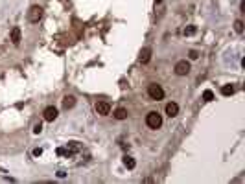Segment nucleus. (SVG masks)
I'll return each instance as SVG.
<instances>
[{
  "label": "nucleus",
  "mask_w": 245,
  "mask_h": 184,
  "mask_svg": "<svg viewBox=\"0 0 245 184\" xmlns=\"http://www.w3.org/2000/svg\"><path fill=\"white\" fill-rule=\"evenodd\" d=\"M188 57H190V59H197V57H199V53H197L196 50H190V52H188Z\"/></svg>",
  "instance_id": "obj_18"
},
{
  "label": "nucleus",
  "mask_w": 245,
  "mask_h": 184,
  "mask_svg": "<svg viewBox=\"0 0 245 184\" xmlns=\"http://www.w3.org/2000/svg\"><path fill=\"white\" fill-rule=\"evenodd\" d=\"M11 42L13 44H18L20 42V28H13L11 29Z\"/></svg>",
  "instance_id": "obj_10"
},
{
  "label": "nucleus",
  "mask_w": 245,
  "mask_h": 184,
  "mask_svg": "<svg viewBox=\"0 0 245 184\" xmlns=\"http://www.w3.org/2000/svg\"><path fill=\"white\" fill-rule=\"evenodd\" d=\"M114 118H116V120H125V118H127V109H124V107L116 109V111H114Z\"/></svg>",
  "instance_id": "obj_11"
},
{
  "label": "nucleus",
  "mask_w": 245,
  "mask_h": 184,
  "mask_svg": "<svg viewBox=\"0 0 245 184\" xmlns=\"http://www.w3.org/2000/svg\"><path fill=\"white\" fill-rule=\"evenodd\" d=\"M33 155H35V157H41V155H42V149H41V147H35V149H33Z\"/></svg>",
  "instance_id": "obj_20"
},
{
  "label": "nucleus",
  "mask_w": 245,
  "mask_h": 184,
  "mask_svg": "<svg viewBox=\"0 0 245 184\" xmlns=\"http://www.w3.org/2000/svg\"><path fill=\"white\" fill-rule=\"evenodd\" d=\"M65 175H66V173H65V171H63V170H59V171H57V177H59V179H63V177H65Z\"/></svg>",
  "instance_id": "obj_21"
},
{
  "label": "nucleus",
  "mask_w": 245,
  "mask_h": 184,
  "mask_svg": "<svg viewBox=\"0 0 245 184\" xmlns=\"http://www.w3.org/2000/svg\"><path fill=\"white\" fill-rule=\"evenodd\" d=\"M146 123H148V127L149 129H159L160 125H162V116L159 114V112H149L148 116H146Z\"/></svg>",
  "instance_id": "obj_1"
},
{
  "label": "nucleus",
  "mask_w": 245,
  "mask_h": 184,
  "mask_svg": "<svg viewBox=\"0 0 245 184\" xmlns=\"http://www.w3.org/2000/svg\"><path fill=\"white\" fill-rule=\"evenodd\" d=\"M96 112L101 114V116H105V114L111 112V105H109L107 101H98V103H96Z\"/></svg>",
  "instance_id": "obj_5"
},
{
  "label": "nucleus",
  "mask_w": 245,
  "mask_h": 184,
  "mask_svg": "<svg viewBox=\"0 0 245 184\" xmlns=\"http://www.w3.org/2000/svg\"><path fill=\"white\" fill-rule=\"evenodd\" d=\"M42 116H44L46 122H53V120L57 118V109H55V107H46L44 112H42Z\"/></svg>",
  "instance_id": "obj_6"
},
{
  "label": "nucleus",
  "mask_w": 245,
  "mask_h": 184,
  "mask_svg": "<svg viewBox=\"0 0 245 184\" xmlns=\"http://www.w3.org/2000/svg\"><path fill=\"white\" fill-rule=\"evenodd\" d=\"M196 33H197V28H196V26H186V28H184V35H186V37H192V35H196Z\"/></svg>",
  "instance_id": "obj_14"
},
{
  "label": "nucleus",
  "mask_w": 245,
  "mask_h": 184,
  "mask_svg": "<svg viewBox=\"0 0 245 184\" xmlns=\"http://www.w3.org/2000/svg\"><path fill=\"white\" fill-rule=\"evenodd\" d=\"M148 94H149V98L151 100H162L164 98V88L160 87V85H157V83H151L149 87H148Z\"/></svg>",
  "instance_id": "obj_2"
},
{
  "label": "nucleus",
  "mask_w": 245,
  "mask_h": 184,
  "mask_svg": "<svg viewBox=\"0 0 245 184\" xmlns=\"http://www.w3.org/2000/svg\"><path fill=\"white\" fill-rule=\"evenodd\" d=\"M188 72H190V63H188L186 59L177 61V65H175V74H177V76H186Z\"/></svg>",
  "instance_id": "obj_4"
},
{
  "label": "nucleus",
  "mask_w": 245,
  "mask_h": 184,
  "mask_svg": "<svg viewBox=\"0 0 245 184\" xmlns=\"http://www.w3.org/2000/svg\"><path fill=\"white\" fill-rule=\"evenodd\" d=\"M221 94H223V96H232V94H234V87H232V85H225V87L221 88Z\"/></svg>",
  "instance_id": "obj_13"
},
{
  "label": "nucleus",
  "mask_w": 245,
  "mask_h": 184,
  "mask_svg": "<svg viewBox=\"0 0 245 184\" xmlns=\"http://www.w3.org/2000/svg\"><path fill=\"white\" fill-rule=\"evenodd\" d=\"M124 166L127 168V170H135V166H136V162H135V159L133 157H124Z\"/></svg>",
  "instance_id": "obj_12"
},
{
  "label": "nucleus",
  "mask_w": 245,
  "mask_h": 184,
  "mask_svg": "<svg viewBox=\"0 0 245 184\" xmlns=\"http://www.w3.org/2000/svg\"><path fill=\"white\" fill-rule=\"evenodd\" d=\"M42 17V7L41 6H31L30 11H28V20L30 22H39Z\"/></svg>",
  "instance_id": "obj_3"
},
{
  "label": "nucleus",
  "mask_w": 245,
  "mask_h": 184,
  "mask_svg": "<svg viewBox=\"0 0 245 184\" xmlns=\"http://www.w3.org/2000/svg\"><path fill=\"white\" fill-rule=\"evenodd\" d=\"M76 151H79V144H77V142H70V144H68L66 153L70 155V153H76Z\"/></svg>",
  "instance_id": "obj_15"
},
{
  "label": "nucleus",
  "mask_w": 245,
  "mask_h": 184,
  "mask_svg": "<svg viewBox=\"0 0 245 184\" xmlns=\"http://www.w3.org/2000/svg\"><path fill=\"white\" fill-rule=\"evenodd\" d=\"M203 100H205V101H212V100H214V92H212V90H205V92H203Z\"/></svg>",
  "instance_id": "obj_16"
},
{
  "label": "nucleus",
  "mask_w": 245,
  "mask_h": 184,
  "mask_svg": "<svg viewBox=\"0 0 245 184\" xmlns=\"http://www.w3.org/2000/svg\"><path fill=\"white\" fill-rule=\"evenodd\" d=\"M157 2H160V0H157Z\"/></svg>",
  "instance_id": "obj_22"
},
{
  "label": "nucleus",
  "mask_w": 245,
  "mask_h": 184,
  "mask_svg": "<svg viewBox=\"0 0 245 184\" xmlns=\"http://www.w3.org/2000/svg\"><path fill=\"white\" fill-rule=\"evenodd\" d=\"M149 59H151V48H142L138 61H140L142 65H146V63H149Z\"/></svg>",
  "instance_id": "obj_8"
},
{
  "label": "nucleus",
  "mask_w": 245,
  "mask_h": 184,
  "mask_svg": "<svg viewBox=\"0 0 245 184\" xmlns=\"http://www.w3.org/2000/svg\"><path fill=\"white\" fill-rule=\"evenodd\" d=\"M41 131H42V125H41V123H37V125L33 127V133H35V135H39Z\"/></svg>",
  "instance_id": "obj_19"
},
{
  "label": "nucleus",
  "mask_w": 245,
  "mask_h": 184,
  "mask_svg": "<svg viewBox=\"0 0 245 184\" xmlns=\"http://www.w3.org/2000/svg\"><path fill=\"white\" fill-rule=\"evenodd\" d=\"M74 105H76V98L74 96H65L63 98V107L65 109H72Z\"/></svg>",
  "instance_id": "obj_9"
},
{
  "label": "nucleus",
  "mask_w": 245,
  "mask_h": 184,
  "mask_svg": "<svg viewBox=\"0 0 245 184\" xmlns=\"http://www.w3.org/2000/svg\"><path fill=\"white\" fill-rule=\"evenodd\" d=\"M234 29H236V33H243V22L242 20H236L234 22Z\"/></svg>",
  "instance_id": "obj_17"
},
{
  "label": "nucleus",
  "mask_w": 245,
  "mask_h": 184,
  "mask_svg": "<svg viewBox=\"0 0 245 184\" xmlns=\"http://www.w3.org/2000/svg\"><path fill=\"white\" fill-rule=\"evenodd\" d=\"M166 114H168L170 118H175V116L179 114V105L173 103V101H170V103L166 105Z\"/></svg>",
  "instance_id": "obj_7"
}]
</instances>
